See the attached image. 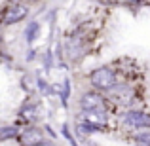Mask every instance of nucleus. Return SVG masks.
<instances>
[{
  "mask_svg": "<svg viewBox=\"0 0 150 146\" xmlns=\"http://www.w3.org/2000/svg\"><path fill=\"white\" fill-rule=\"evenodd\" d=\"M15 133H17V129L15 127H6L0 131V139H10V137H13Z\"/></svg>",
  "mask_w": 150,
  "mask_h": 146,
  "instance_id": "8",
  "label": "nucleus"
},
{
  "mask_svg": "<svg viewBox=\"0 0 150 146\" xmlns=\"http://www.w3.org/2000/svg\"><path fill=\"white\" fill-rule=\"evenodd\" d=\"M105 121H106V116H105V112L103 110H93V112H86V123H89V125H105Z\"/></svg>",
  "mask_w": 150,
  "mask_h": 146,
  "instance_id": "6",
  "label": "nucleus"
},
{
  "mask_svg": "<svg viewBox=\"0 0 150 146\" xmlns=\"http://www.w3.org/2000/svg\"><path fill=\"white\" fill-rule=\"evenodd\" d=\"M25 17H27V8L21 6V4H13V6H10L6 10V13H4V23L11 25V23H19Z\"/></svg>",
  "mask_w": 150,
  "mask_h": 146,
  "instance_id": "2",
  "label": "nucleus"
},
{
  "mask_svg": "<svg viewBox=\"0 0 150 146\" xmlns=\"http://www.w3.org/2000/svg\"><path fill=\"white\" fill-rule=\"evenodd\" d=\"M125 120L133 127H148L150 125V116H146L144 112H127Z\"/></svg>",
  "mask_w": 150,
  "mask_h": 146,
  "instance_id": "5",
  "label": "nucleus"
},
{
  "mask_svg": "<svg viewBox=\"0 0 150 146\" xmlns=\"http://www.w3.org/2000/svg\"><path fill=\"white\" fill-rule=\"evenodd\" d=\"M38 146H53V144H46V142H42V144H38Z\"/></svg>",
  "mask_w": 150,
  "mask_h": 146,
  "instance_id": "9",
  "label": "nucleus"
},
{
  "mask_svg": "<svg viewBox=\"0 0 150 146\" xmlns=\"http://www.w3.org/2000/svg\"><path fill=\"white\" fill-rule=\"evenodd\" d=\"M112 91H114V95L120 99V101H124V102H129V99L133 97V91L127 89V87H116V89H112Z\"/></svg>",
  "mask_w": 150,
  "mask_h": 146,
  "instance_id": "7",
  "label": "nucleus"
},
{
  "mask_svg": "<svg viewBox=\"0 0 150 146\" xmlns=\"http://www.w3.org/2000/svg\"><path fill=\"white\" fill-rule=\"evenodd\" d=\"M82 108L88 110V112H93V110H101L103 108V97L99 93H86V95H82V101H80Z\"/></svg>",
  "mask_w": 150,
  "mask_h": 146,
  "instance_id": "3",
  "label": "nucleus"
},
{
  "mask_svg": "<svg viewBox=\"0 0 150 146\" xmlns=\"http://www.w3.org/2000/svg\"><path fill=\"white\" fill-rule=\"evenodd\" d=\"M89 80H91V84L95 85V87H99V89H112L114 84H116V74H114L110 68L103 66V68L93 70V74H91Z\"/></svg>",
  "mask_w": 150,
  "mask_h": 146,
  "instance_id": "1",
  "label": "nucleus"
},
{
  "mask_svg": "<svg viewBox=\"0 0 150 146\" xmlns=\"http://www.w3.org/2000/svg\"><path fill=\"white\" fill-rule=\"evenodd\" d=\"M21 142L25 146H38V144H42V142H44V139H42V131L36 129V127L27 129V131L21 135Z\"/></svg>",
  "mask_w": 150,
  "mask_h": 146,
  "instance_id": "4",
  "label": "nucleus"
}]
</instances>
